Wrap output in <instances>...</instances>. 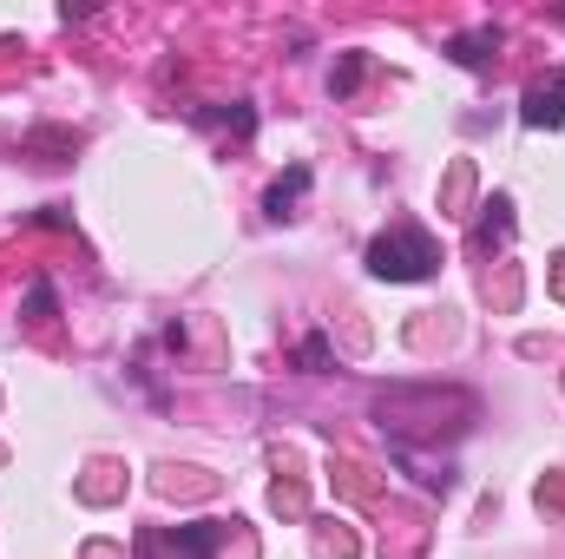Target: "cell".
<instances>
[{"label": "cell", "mask_w": 565, "mask_h": 559, "mask_svg": "<svg viewBox=\"0 0 565 559\" xmlns=\"http://www.w3.org/2000/svg\"><path fill=\"white\" fill-rule=\"evenodd\" d=\"M434 264H440V251H434V238L415 231V224H395V231H382L369 244V271L388 277V283H422V277H434Z\"/></svg>", "instance_id": "obj_1"}, {"label": "cell", "mask_w": 565, "mask_h": 559, "mask_svg": "<svg viewBox=\"0 0 565 559\" xmlns=\"http://www.w3.org/2000/svg\"><path fill=\"white\" fill-rule=\"evenodd\" d=\"M526 126H565V73L553 80H540L533 93H526V113H520Z\"/></svg>", "instance_id": "obj_2"}, {"label": "cell", "mask_w": 565, "mask_h": 559, "mask_svg": "<svg viewBox=\"0 0 565 559\" xmlns=\"http://www.w3.org/2000/svg\"><path fill=\"white\" fill-rule=\"evenodd\" d=\"M447 53H454L460 66H487V60L500 53V27H473V33H460V40H447Z\"/></svg>", "instance_id": "obj_3"}, {"label": "cell", "mask_w": 565, "mask_h": 559, "mask_svg": "<svg viewBox=\"0 0 565 559\" xmlns=\"http://www.w3.org/2000/svg\"><path fill=\"white\" fill-rule=\"evenodd\" d=\"M302 191H309V171H302V165H289V178H282V184H270L264 211H270V218H289V204H296Z\"/></svg>", "instance_id": "obj_4"}, {"label": "cell", "mask_w": 565, "mask_h": 559, "mask_svg": "<svg viewBox=\"0 0 565 559\" xmlns=\"http://www.w3.org/2000/svg\"><path fill=\"white\" fill-rule=\"evenodd\" d=\"M211 534H217V520H198V527H184L171 547H178V559H211Z\"/></svg>", "instance_id": "obj_5"}, {"label": "cell", "mask_w": 565, "mask_h": 559, "mask_svg": "<svg viewBox=\"0 0 565 559\" xmlns=\"http://www.w3.org/2000/svg\"><path fill=\"white\" fill-rule=\"evenodd\" d=\"M26 309H33V316H53V289H46V283H33V296H26Z\"/></svg>", "instance_id": "obj_6"}, {"label": "cell", "mask_w": 565, "mask_h": 559, "mask_svg": "<svg viewBox=\"0 0 565 559\" xmlns=\"http://www.w3.org/2000/svg\"><path fill=\"white\" fill-rule=\"evenodd\" d=\"M302 362H309V369H322V362H329V342H322V336H309V342H302Z\"/></svg>", "instance_id": "obj_7"}, {"label": "cell", "mask_w": 565, "mask_h": 559, "mask_svg": "<svg viewBox=\"0 0 565 559\" xmlns=\"http://www.w3.org/2000/svg\"><path fill=\"white\" fill-rule=\"evenodd\" d=\"M355 80H362V60H349V66L335 73V93H355Z\"/></svg>", "instance_id": "obj_8"}, {"label": "cell", "mask_w": 565, "mask_h": 559, "mask_svg": "<svg viewBox=\"0 0 565 559\" xmlns=\"http://www.w3.org/2000/svg\"><path fill=\"white\" fill-rule=\"evenodd\" d=\"M559 20H565V13H559Z\"/></svg>", "instance_id": "obj_9"}]
</instances>
